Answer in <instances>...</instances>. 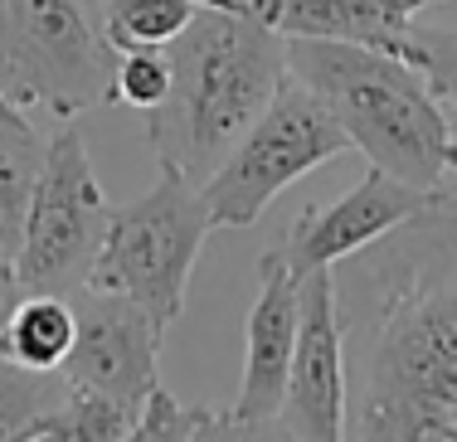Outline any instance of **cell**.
Here are the masks:
<instances>
[{"mask_svg": "<svg viewBox=\"0 0 457 442\" xmlns=\"http://www.w3.org/2000/svg\"><path fill=\"white\" fill-rule=\"evenodd\" d=\"M200 10H234V15H263L268 0H195Z\"/></svg>", "mask_w": 457, "mask_h": 442, "instance_id": "603a6c76", "label": "cell"}, {"mask_svg": "<svg viewBox=\"0 0 457 442\" xmlns=\"http://www.w3.org/2000/svg\"><path fill=\"white\" fill-rule=\"evenodd\" d=\"M195 15H200L195 0H103L97 5V25L117 53L170 49Z\"/></svg>", "mask_w": 457, "mask_h": 442, "instance_id": "9a60e30c", "label": "cell"}, {"mask_svg": "<svg viewBox=\"0 0 457 442\" xmlns=\"http://www.w3.org/2000/svg\"><path fill=\"white\" fill-rule=\"evenodd\" d=\"M0 117H5V122H29V117H25V112H20L15 102L5 98V88H0Z\"/></svg>", "mask_w": 457, "mask_h": 442, "instance_id": "d4e9b609", "label": "cell"}, {"mask_svg": "<svg viewBox=\"0 0 457 442\" xmlns=\"http://www.w3.org/2000/svg\"><path fill=\"white\" fill-rule=\"evenodd\" d=\"M132 423H137L132 408H122V404H112V398H103V394H88V389H73L69 384L63 404L39 418L20 442H122Z\"/></svg>", "mask_w": 457, "mask_h": 442, "instance_id": "2e32d148", "label": "cell"}, {"mask_svg": "<svg viewBox=\"0 0 457 442\" xmlns=\"http://www.w3.org/2000/svg\"><path fill=\"white\" fill-rule=\"evenodd\" d=\"M107 219H112V204L97 185L88 146H83L79 127L63 122L45 142V170H39L20 243L10 253L20 287L54 297L79 292L93 273L97 248H103Z\"/></svg>", "mask_w": 457, "mask_h": 442, "instance_id": "52a82bcc", "label": "cell"}, {"mask_svg": "<svg viewBox=\"0 0 457 442\" xmlns=\"http://www.w3.org/2000/svg\"><path fill=\"white\" fill-rule=\"evenodd\" d=\"M404 63L423 73V83L433 88L457 132V25H413Z\"/></svg>", "mask_w": 457, "mask_h": 442, "instance_id": "ac0fdd59", "label": "cell"}, {"mask_svg": "<svg viewBox=\"0 0 457 442\" xmlns=\"http://www.w3.org/2000/svg\"><path fill=\"white\" fill-rule=\"evenodd\" d=\"M170 93V53L166 49H127L117 53V73H112V98L137 112L161 107Z\"/></svg>", "mask_w": 457, "mask_h": 442, "instance_id": "d6986e66", "label": "cell"}, {"mask_svg": "<svg viewBox=\"0 0 457 442\" xmlns=\"http://www.w3.org/2000/svg\"><path fill=\"white\" fill-rule=\"evenodd\" d=\"M210 229L214 224L200 200V185L185 180L180 170L161 166V180L146 195L112 209L83 287L117 292L137 301L156 326H170L185 307V287H190L195 258H200Z\"/></svg>", "mask_w": 457, "mask_h": 442, "instance_id": "5b68a950", "label": "cell"}, {"mask_svg": "<svg viewBox=\"0 0 457 442\" xmlns=\"http://www.w3.org/2000/svg\"><path fill=\"white\" fill-rule=\"evenodd\" d=\"M117 49L88 0H0V88L59 122L112 98Z\"/></svg>", "mask_w": 457, "mask_h": 442, "instance_id": "277c9868", "label": "cell"}, {"mask_svg": "<svg viewBox=\"0 0 457 442\" xmlns=\"http://www.w3.org/2000/svg\"><path fill=\"white\" fill-rule=\"evenodd\" d=\"M268 5H273V0H268ZM268 5H263V10H268ZM419 5L428 10V5H457V0H419Z\"/></svg>", "mask_w": 457, "mask_h": 442, "instance_id": "484cf974", "label": "cell"}, {"mask_svg": "<svg viewBox=\"0 0 457 442\" xmlns=\"http://www.w3.org/2000/svg\"><path fill=\"white\" fill-rule=\"evenodd\" d=\"M190 442H297L287 433V423L273 413V418H244V413H200V428H195Z\"/></svg>", "mask_w": 457, "mask_h": 442, "instance_id": "44dd1931", "label": "cell"}, {"mask_svg": "<svg viewBox=\"0 0 457 442\" xmlns=\"http://www.w3.org/2000/svg\"><path fill=\"white\" fill-rule=\"evenodd\" d=\"M443 190L448 185L423 190V185H409V180L370 166L361 176V185L345 190L336 204L302 214L278 253L287 258V267L297 277L317 273V267H336V263H345V258H355L361 248L379 243L385 233L413 224L419 214H428L433 204L443 200Z\"/></svg>", "mask_w": 457, "mask_h": 442, "instance_id": "30bf717a", "label": "cell"}, {"mask_svg": "<svg viewBox=\"0 0 457 442\" xmlns=\"http://www.w3.org/2000/svg\"><path fill=\"white\" fill-rule=\"evenodd\" d=\"M297 326H302V277L273 248L258 263V297L244 326V380H238L234 413L273 418L282 408L292 350H297Z\"/></svg>", "mask_w": 457, "mask_h": 442, "instance_id": "8fae6325", "label": "cell"}, {"mask_svg": "<svg viewBox=\"0 0 457 442\" xmlns=\"http://www.w3.org/2000/svg\"><path fill=\"white\" fill-rule=\"evenodd\" d=\"M170 53V93L146 112L156 166L204 185L287 83V39L263 15L200 10Z\"/></svg>", "mask_w": 457, "mask_h": 442, "instance_id": "7a4b0ae2", "label": "cell"}, {"mask_svg": "<svg viewBox=\"0 0 457 442\" xmlns=\"http://www.w3.org/2000/svg\"><path fill=\"white\" fill-rule=\"evenodd\" d=\"M73 336H79L73 301L54 292H25L0 326V355L20 370H63Z\"/></svg>", "mask_w": 457, "mask_h": 442, "instance_id": "4fadbf2b", "label": "cell"}, {"mask_svg": "<svg viewBox=\"0 0 457 442\" xmlns=\"http://www.w3.org/2000/svg\"><path fill=\"white\" fill-rule=\"evenodd\" d=\"M25 297V287H20V277H15V263H10V253L0 248V326H5V316H10V307Z\"/></svg>", "mask_w": 457, "mask_h": 442, "instance_id": "7402d4cb", "label": "cell"}, {"mask_svg": "<svg viewBox=\"0 0 457 442\" xmlns=\"http://www.w3.org/2000/svg\"><path fill=\"white\" fill-rule=\"evenodd\" d=\"M345 442H457V185L336 263Z\"/></svg>", "mask_w": 457, "mask_h": 442, "instance_id": "6da1fadb", "label": "cell"}, {"mask_svg": "<svg viewBox=\"0 0 457 442\" xmlns=\"http://www.w3.org/2000/svg\"><path fill=\"white\" fill-rule=\"evenodd\" d=\"M200 413L204 408H185L176 394L156 389L146 398V408L137 413V423L127 428L122 442H190L195 428H200Z\"/></svg>", "mask_w": 457, "mask_h": 442, "instance_id": "ffe728a7", "label": "cell"}, {"mask_svg": "<svg viewBox=\"0 0 457 442\" xmlns=\"http://www.w3.org/2000/svg\"><path fill=\"white\" fill-rule=\"evenodd\" d=\"M287 73L326 102L370 166L423 190L443 185L453 122L413 63L341 39H287Z\"/></svg>", "mask_w": 457, "mask_h": 442, "instance_id": "3957f363", "label": "cell"}, {"mask_svg": "<svg viewBox=\"0 0 457 442\" xmlns=\"http://www.w3.org/2000/svg\"><path fill=\"white\" fill-rule=\"evenodd\" d=\"M345 146H351V136L326 112V102L287 73L268 112L248 127L244 142L200 185L210 224L214 229H253L282 190L326 166L331 156H341Z\"/></svg>", "mask_w": 457, "mask_h": 442, "instance_id": "8992f818", "label": "cell"}, {"mask_svg": "<svg viewBox=\"0 0 457 442\" xmlns=\"http://www.w3.org/2000/svg\"><path fill=\"white\" fill-rule=\"evenodd\" d=\"M443 185H457V132H453L448 151H443Z\"/></svg>", "mask_w": 457, "mask_h": 442, "instance_id": "cb8c5ba5", "label": "cell"}, {"mask_svg": "<svg viewBox=\"0 0 457 442\" xmlns=\"http://www.w3.org/2000/svg\"><path fill=\"white\" fill-rule=\"evenodd\" d=\"M79 301H73V316H79V336H73V350L63 360V380L73 389L103 394L112 404L141 413L146 398L161 389V336L166 326L146 316L137 301L117 297V292H97V287H79Z\"/></svg>", "mask_w": 457, "mask_h": 442, "instance_id": "ba28073f", "label": "cell"}, {"mask_svg": "<svg viewBox=\"0 0 457 442\" xmlns=\"http://www.w3.org/2000/svg\"><path fill=\"white\" fill-rule=\"evenodd\" d=\"M39 170H45V142L35 136V127L0 117V248L5 253H15L20 243Z\"/></svg>", "mask_w": 457, "mask_h": 442, "instance_id": "5bb4252c", "label": "cell"}, {"mask_svg": "<svg viewBox=\"0 0 457 442\" xmlns=\"http://www.w3.org/2000/svg\"><path fill=\"white\" fill-rule=\"evenodd\" d=\"M69 380L59 370H20L0 355V442H20L45 413L63 404Z\"/></svg>", "mask_w": 457, "mask_h": 442, "instance_id": "e0dca14e", "label": "cell"}, {"mask_svg": "<svg viewBox=\"0 0 457 442\" xmlns=\"http://www.w3.org/2000/svg\"><path fill=\"white\" fill-rule=\"evenodd\" d=\"M419 0H273L263 20L282 39H341L404 59Z\"/></svg>", "mask_w": 457, "mask_h": 442, "instance_id": "7c38bea8", "label": "cell"}, {"mask_svg": "<svg viewBox=\"0 0 457 442\" xmlns=\"http://www.w3.org/2000/svg\"><path fill=\"white\" fill-rule=\"evenodd\" d=\"M278 418L297 442H345V331L336 267L302 277V326Z\"/></svg>", "mask_w": 457, "mask_h": 442, "instance_id": "9c48e42d", "label": "cell"}]
</instances>
